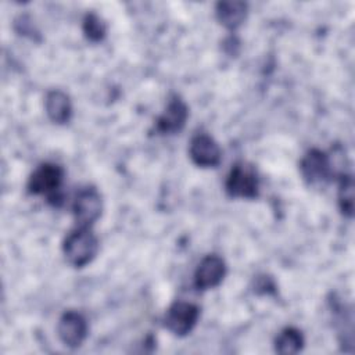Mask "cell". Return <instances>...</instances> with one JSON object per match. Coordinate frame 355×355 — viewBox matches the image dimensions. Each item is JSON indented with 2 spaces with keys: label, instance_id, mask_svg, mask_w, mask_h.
Here are the masks:
<instances>
[{
  "label": "cell",
  "instance_id": "9c48e42d",
  "mask_svg": "<svg viewBox=\"0 0 355 355\" xmlns=\"http://www.w3.org/2000/svg\"><path fill=\"white\" fill-rule=\"evenodd\" d=\"M226 275L225 261L215 255H207L198 263L194 273V284L198 290H208L219 286Z\"/></svg>",
  "mask_w": 355,
  "mask_h": 355
},
{
  "label": "cell",
  "instance_id": "7c38bea8",
  "mask_svg": "<svg viewBox=\"0 0 355 355\" xmlns=\"http://www.w3.org/2000/svg\"><path fill=\"white\" fill-rule=\"evenodd\" d=\"M216 17L225 28L236 29L247 17V4L244 1H219L216 4Z\"/></svg>",
  "mask_w": 355,
  "mask_h": 355
},
{
  "label": "cell",
  "instance_id": "5b68a950",
  "mask_svg": "<svg viewBox=\"0 0 355 355\" xmlns=\"http://www.w3.org/2000/svg\"><path fill=\"white\" fill-rule=\"evenodd\" d=\"M225 187L232 197L255 198L258 196V179L254 168L244 164H236L226 179Z\"/></svg>",
  "mask_w": 355,
  "mask_h": 355
},
{
  "label": "cell",
  "instance_id": "ba28073f",
  "mask_svg": "<svg viewBox=\"0 0 355 355\" xmlns=\"http://www.w3.org/2000/svg\"><path fill=\"white\" fill-rule=\"evenodd\" d=\"M193 162L202 168H214L222 159V151L218 143L207 133H197L189 148Z\"/></svg>",
  "mask_w": 355,
  "mask_h": 355
},
{
  "label": "cell",
  "instance_id": "30bf717a",
  "mask_svg": "<svg viewBox=\"0 0 355 355\" xmlns=\"http://www.w3.org/2000/svg\"><path fill=\"white\" fill-rule=\"evenodd\" d=\"M189 116V108L184 101L173 96L168 103L165 111L157 119V132L162 135H171L182 130Z\"/></svg>",
  "mask_w": 355,
  "mask_h": 355
},
{
  "label": "cell",
  "instance_id": "8992f818",
  "mask_svg": "<svg viewBox=\"0 0 355 355\" xmlns=\"http://www.w3.org/2000/svg\"><path fill=\"white\" fill-rule=\"evenodd\" d=\"M60 340L69 348H78L87 337V322L76 311H67L57 326Z\"/></svg>",
  "mask_w": 355,
  "mask_h": 355
},
{
  "label": "cell",
  "instance_id": "4fadbf2b",
  "mask_svg": "<svg viewBox=\"0 0 355 355\" xmlns=\"http://www.w3.org/2000/svg\"><path fill=\"white\" fill-rule=\"evenodd\" d=\"M304 337L295 327L283 329L275 340V349L282 355H293L302 349Z\"/></svg>",
  "mask_w": 355,
  "mask_h": 355
},
{
  "label": "cell",
  "instance_id": "6da1fadb",
  "mask_svg": "<svg viewBox=\"0 0 355 355\" xmlns=\"http://www.w3.org/2000/svg\"><path fill=\"white\" fill-rule=\"evenodd\" d=\"M98 250V240L89 227H78L72 230L62 244V251L67 261L75 266L82 268L92 262Z\"/></svg>",
  "mask_w": 355,
  "mask_h": 355
},
{
  "label": "cell",
  "instance_id": "7a4b0ae2",
  "mask_svg": "<svg viewBox=\"0 0 355 355\" xmlns=\"http://www.w3.org/2000/svg\"><path fill=\"white\" fill-rule=\"evenodd\" d=\"M64 179V169L55 164L39 165L28 180L31 194H46L50 200L55 197Z\"/></svg>",
  "mask_w": 355,
  "mask_h": 355
},
{
  "label": "cell",
  "instance_id": "3957f363",
  "mask_svg": "<svg viewBox=\"0 0 355 355\" xmlns=\"http://www.w3.org/2000/svg\"><path fill=\"white\" fill-rule=\"evenodd\" d=\"M73 216L80 227H89L101 215L103 201L98 190L93 186L82 189L73 201Z\"/></svg>",
  "mask_w": 355,
  "mask_h": 355
},
{
  "label": "cell",
  "instance_id": "5bb4252c",
  "mask_svg": "<svg viewBox=\"0 0 355 355\" xmlns=\"http://www.w3.org/2000/svg\"><path fill=\"white\" fill-rule=\"evenodd\" d=\"M338 205L345 216L351 218L354 215V180L351 175L343 173L340 176Z\"/></svg>",
  "mask_w": 355,
  "mask_h": 355
},
{
  "label": "cell",
  "instance_id": "9a60e30c",
  "mask_svg": "<svg viewBox=\"0 0 355 355\" xmlns=\"http://www.w3.org/2000/svg\"><path fill=\"white\" fill-rule=\"evenodd\" d=\"M83 32L89 40L98 42L105 36V24L97 14L89 12L83 19Z\"/></svg>",
  "mask_w": 355,
  "mask_h": 355
},
{
  "label": "cell",
  "instance_id": "52a82bcc",
  "mask_svg": "<svg viewBox=\"0 0 355 355\" xmlns=\"http://www.w3.org/2000/svg\"><path fill=\"white\" fill-rule=\"evenodd\" d=\"M300 171L309 184L323 183L329 180L331 175V162L326 153L312 148L301 159Z\"/></svg>",
  "mask_w": 355,
  "mask_h": 355
},
{
  "label": "cell",
  "instance_id": "8fae6325",
  "mask_svg": "<svg viewBox=\"0 0 355 355\" xmlns=\"http://www.w3.org/2000/svg\"><path fill=\"white\" fill-rule=\"evenodd\" d=\"M44 108L47 116L55 123H65L72 115V104L68 97L61 90H51L47 93L44 100Z\"/></svg>",
  "mask_w": 355,
  "mask_h": 355
},
{
  "label": "cell",
  "instance_id": "277c9868",
  "mask_svg": "<svg viewBox=\"0 0 355 355\" xmlns=\"http://www.w3.org/2000/svg\"><path fill=\"white\" fill-rule=\"evenodd\" d=\"M200 316V309L194 304L178 301L169 306L165 315V327L176 334V336H186L189 334Z\"/></svg>",
  "mask_w": 355,
  "mask_h": 355
}]
</instances>
